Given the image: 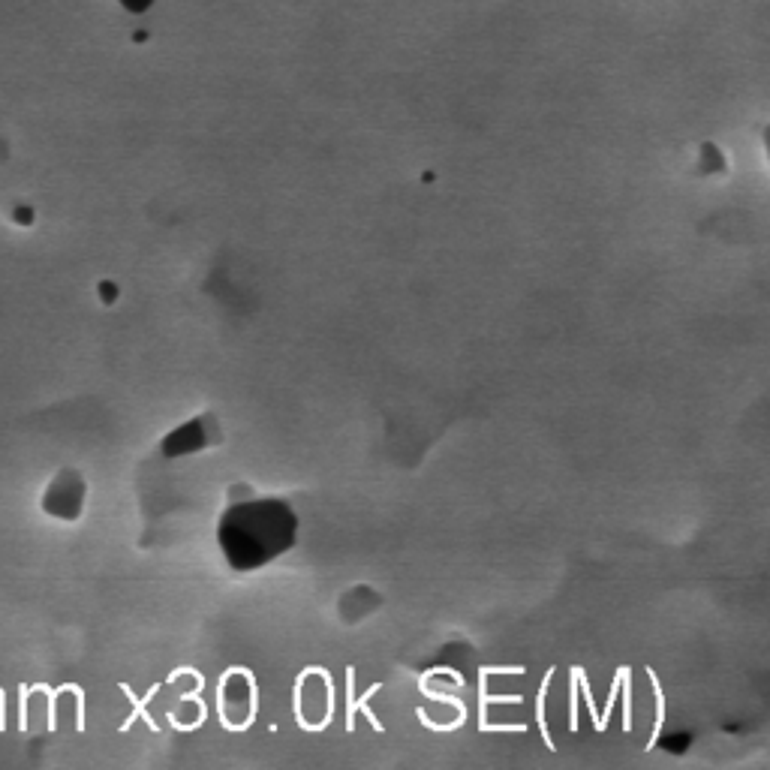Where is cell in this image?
Listing matches in <instances>:
<instances>
[{
  "mask_svg": "<svg viewBox=\"0 0 770 770\" xmlns=\"http://www.w3.org/2000/svg\"><path fill=\"white\" fill-rule=\"evenodd\" d=\"M295 515L286 503H238L220 518V548L235 569H259L295 542Z\"/></svg>",
  "mask_w": 770,
  "mask_h": 770,
  "instance_id": "cell-1",
  "label": "cell"
},
{
  "mask_svg": "<svg viewBox=\"0 0 770 770\" xmlns=\"http://www.w3.org/2000/svg\"><path fill=\"white\" fill-rule=\"evenodd\" d=\"M620 671V692H623V731H632V671L629 668H617Z\"/></svg>",
  "mask_w": 770,
  "mask_h": 770,
  "instance_id": "cell-2",
  "label": "cell"
},
{
  "mask_svg": "<svg viewBox=\"0 0 770 770\" xmlns=\"http://www.w3.org/2000/svg\"><path fill=\"white\" fill-rule=\"evenodd\" d=\"M647 674H650V683H653V692H656V725H653V734H650V740H647V749H653L656 740H659V734H662V725H665V698H662V689H659L656 674H653V671H647Z\"/></svg>",
  "mask_w": 770,
  "mask_h": 770,
  "instance_id": "cell-3",
  "label": "cell"
},
{
  "mask_svg": "<svg viewBox=\"0 0 770 770\" xmlns=\"http://www.w3.org/2000/svg\"><path fill=\"white\" fill-rule=\"evenodd\" d=\"M554 674V671H551ZM551 674L545 677V683H542V695H539V728H542V734H545V743L554 749V740H551V734H548V722H545V692H548V683H551Z\"/></svg>",
  "mask_w": 770,
  "mask_h": 770,
  "instance_id": "cell-4",
  "label": "cell"
},
{
  "mask_svg": "<svg viewBox=\"0 0 770 770\" xmlns=\"http://www.w3.org/2000/svg\"><path fill=\"white\" fill-rule=\"evenodd\" d=\"M569 728L578 731V668H572V710H569Z\"/></svg>",
  "mask_w": 770,
  "mask_h": 770,
  "instance_id": "cell-5",
  "label": "cell"
}]
</instances>
